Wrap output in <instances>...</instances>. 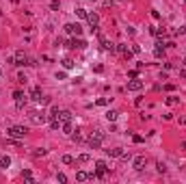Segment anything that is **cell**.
Returning a JSON list of instances; mask_svg holds the SVG:
<instances>
[{"mask_svg":"<svg viewBox=\"0 0 186 184\" xmlns=\"http://www.w3.org/2000/svg\"><path fill=\"white\" fill-rule=\"evenodd\" d=\"M106 119H108L110 124H115L117 119H119V113H117V110H106Z\"/></svg>","mask_w":186,"mask_h":184,"instance_id":"obj_14","label":"cell"},{"mask_svg":"<svg viewBox=\"0 0 186 184\" xmlns=\"http://www.w3.org/2000/svg\"><path fill=\"white\" fill-rule=\"evenodd\" d=\"M132 54H141V45H132Z\"/></svg>","mask_w":186,"mask_h":184,"instance_id":"obj_38","label":"cell"},{"mask_svg":"<svg viewBox=\"0 0 186 184\" xmlns=\"http://www.w3.org/2000/svg\"><path fill=\"white\" fill-rule=\"evenodd\" d=\"M0 76H2V67H0Z\"/></svg>","mask_w":186,"mask_h":184,"instance_id":"obj_41","label":"cell"},{"mask_svg":"<svg viewBox=\"0 0 186 184\" xmlns=\"http://www.w3.org/2000/svg\"><path fill=\"white\" fill-rule=\"evenodd\" d=\"M145 165H147V158H145V156H134V158H132V167H134L136 171H143Z\"/></svg>","mask_w":186,"mask_h":184,"instance_id":"obj_6","label":"cell"},{"mask_svg":"<svg viewBox=\"0 0 186 184\" xmlns=\"http://www.w3.org/2000/svg\"><path fill=\"white\" fill-rule=\"evenodd\" d=\"M59 119H61L63 124H65V121H71V113H69V110H61V113H59Z\"/></svg>","mask_w":186,"mask_h":184,"instance_id":"obj_16","label":"cell"},{"mask_svg":"<svg viewBox=\"0 0 186 184\" xmlns=\"http://www.w3.org/2000/svg\"><path fill=\"white\" fill-rule=\"evenodd\" d=\"M87 143H89L91 150H100V147H102V139H100V136H95V134H91Z\"/></svg>","mask_w":186,"mask_h":184,"instance_id":"obj_10","label":"cell"},{"mask_svg":"<svg viewBox=\"0 0 186 184\" xmlns=\"http://www.w3.org/2000/svg\"><path fill=\"white\" fill-rule=\"evenodd\" d=\"M97 104H100V106H108V104H110V100H108V98H100V100H97Z\"/></svg>","mask_w":186,"mask_h":184,"instance_id":"obj_32","label":"cell"},{"mask_svg":"<svg viewBox=\"0 0 186 184\" xmlns=\"http://www.w3.org/2000/svg\"><path fill=\"white\" fill-rule=\"evenodd\" d=\"M108 171H110V167H108V165H106L104 160H97V162H95V178H100V180H106Z\"/></svg>","mask_w":186,"mask_h":184,"instance_id":"obj_3","label":"cell"},{"mask_svg":"<svg viewBox=\"0 0 186 184\" xmlns=\"http://www.w3.org/2000/svg\"><path fill=\"white\" fill-rule=\"evenodd\" d=\"M26 134H28V128H24V126H11V128H7V136H11V139H24Z\"/></svg>","mask_w":186,"mask_h":184,"instance_id":"obj_1","label":"cell"},{"mask_svg":"<svg viewBox=\"0 0 186 184\" xmlns=\"http://www.w3.org/2000/svg\"><path fill=\"white\" fill-rule=\"evenodd\" d=\"M162 54H164V48H160V45H156V50H154V57H158V59H160Z\"/></svg>","mask_w":186,"mask_h":184,"instance_id":"obj_26","label":"cell"},{"mask_svg":"<svg viewBox=\"0 0 186 184\" xmlns=\"http://www.w3.org/2000/svg\"><path fill=\"white\" fill-rule=\"evenodd\" d=\"M69 136H71V141H76V143H78V141H82V134H80V130H76V132H71Z\"/></svg>","mask_w":186,"mask_h":184,"instance_id":"obj_25","label":"cell"},{"mask_svg":"<svg viewBox=\"0 0 186 184\" xmlns=\"http://www.w3.org/2000/svg\"><path fill=\"white\" fill-rule=\"evenodd\" d=\"M31 95H33V100H35V102H37V104H39V102H41V100H43V98H41V89H39V87H35Z\"/></svg>","mask_w":186,"mask_h":184,"instance_id":"obj_15","label":"cell"},{"mask_svg":"<svg viewBox=\"0 0 186 184\" xmlns=\"http://www.w3.org/2000/svg\"><path fill=\"white\" fill-rule=\"evenodd\" d=\"M22 176H24V180L28 182V184H33V182H35V178H33V173H31V169H24V171H22Z\"/></svg>","mask_w":186,"mask_h":184,"instance_id":"obj_17","label":"cell"},{"mask_svg":"<svg viewBox=\"0 0 186 184\" xmlns=\"http://www.w3.org/2000/svg\"><path fill=\"white\" fill-rule=\"evenodd\" d=\"M87 22H89V26H91V31H97L100 15H97V13H89V15H87Z\"/></svg>","mask_w":186,"mask_h":184,"instance_id":"obj_8","label":"cell"},{"mask_svg":"<svg viewBox=\"0 0 186 184\" xmlns=\"http://www.w3.org/2000/svg\"><path fill=\"white\" fill-rule=\"evenodd\" d=\"M61 128H63V132H65V134H71V132H74V126H71V121H65Z\"/></svg>","mask_w":186,"mask_h":184,"instance_id":"obj_20","label":"cell"},{"mask_svg":"<svg viewBox=\"0 0 186 184\" xmlns=\"http://www.w3.org/2000/svg\"><path fill=\"white\" fill-rule=\"evenodd\" d=\"M65 78H67V74H65V72H57V80H65Z\"/></svg>","mask_w":186,"mask_h":184,"instance_id":"obj_36","label":"cell"},{"mask_svg":"<svg viewBox=\"0 0 186 184\" xmlns=\"http://www.w3.org/2000/svg\"><path fill=\"white\" fill-rule=\"evenodd\" d=\"M61 63H63V67H65V69H71V67H74V61H71V59H63Z\"/></svg>","mask_w":186,"mask_h":184,"instance_id":"obj_24","label":"cell"},{"mask_svg":"<svg viewBox=\"0 0 186 184\" xmlns=\"http://www.w3.org/2000/svg\"><path fill=\"white\" fill-rule=\"evenodd\" d=\"M45 154H48V150H43V147H39V150H35V152H33L35 158H43Z\"/></svg>","mask_w":186,"mask_h":184,"instance_id":"obj_22","label":"cell"},{"mask_svg":"<svg viewBox=\"0 0 186 184\" xmlns=\"http://www.w3.org/2000/svg\"><path fill=\"white\" fill-rule=\"evenodd\" d=\"M13 61H15V65H28V54H26L24 50H17Z\"/></svg>","mask_w":186,"mask_h":184,"instance_id":"obj_5","label":"cell"},{"mask_svg":"<svg viewBox=\"0 0 186 184\" xmlns=\"http://www.w3.org/2000/svg\"><path fill=\"white\" fill-rule=\"evenodd\" d=\"M132 141H134V143H143V136H141V134H134Z\"/></svg>","mask_w":186,"mask_h":184,"instance_id":"obj_37","label":"cell"},{"mask_svg":"<svg viewBox=\"0 0 186 184\" xmlns=\"http://www.w3.org/2000/svg\"><path fill=\"white\" fill-rule=\"evenodd\" d=\"M91 2H95V0H91Z\"/></svg>","mask_w":186,"mask_h":184,"instance_id":"obj_42","label":"cell"},{"mask_svg":"<svg viewBox=\"0 0 186 184\" xmlns=\"http://www.w3.org/2000/svg\"><path fill=\"white\" fill-rule=\"evenodd\" d=\"M71 48L85 50V48H87V41H85V39H80V37H74V39H71Z\"/></svg>","mask_w":186,"mask_h":184,"instance_id":"obj_11","label":"cell"},{"mask_svg":"<svg viewBox=\"0 0 186 184\" xmlns=\"http://www.w3.org/2000/svg\"><path fill=\"white\" fill-rule=\"evenodd\" d=\"M143 89V80H138V78H132L128 82V91H141Z\"/></svg>","mask_w":186,"mask_h":184,"instance_id":"obj_9","label":"cell"},{"mask_svg":"<svg viewBox=\"0 0 186 184\" xmlns=\"http://www.w3.org/2000/svg\"><path fill=\"white\" fill-rule=\"evenodd\" d=\"M28 119H31V124L41 126V124L48 121V113H43V110H33V113L28 115Z\"/></svg>","mask_w":186,"mask_h":184,"instance_id":"obj_2","label":"cell"},{"mask_svg":"<svg viewBox=\"0 0 186 184\" xmlns=\"http://www.w3.org/2000/svg\"><path fill=\"white\" fill-rule=\"evenodd\" d=\"M26 80H28V78H26V76H24V72H20V74H17V82H22V85H24V82H26Z\"/></svg>","mask_w":186,"mask_h":184,"instance_id":"obj_34","label":"cell"},{"mask_svg":"<svg viewBox=\"0 0 186 184\" xmlns=\"http://www.w3.org/2000/svg\"><path fill=\"white\" fill-rule=\"evenodd\" d=\"M50 9H52V11H59V9H61V2H59V0H52V2H50Z\"/></svg>","mask_w":186,"mask_h":184,"instance_id":"obj_27","label":"cell"},{"mask_svg":"<svg viewBox=\"0 0 186 184\" xmlns=\"http://www.w3.org/2000/svg\"><path fill=\"white\" fill-rule=\"evenodd\" d=\"M184 65H186V61H184Z\"/></svg>","mask_w":186,"mask_h":184,"instance_id":"obj_43","label":"cell"},{"mask_svg":"<svg viewBox=\"0 0 186 184\" xmlns=\"http://www.w3.org/2000/svg\"><path fill=\"white\" fill-rule=\"evenodd\" d=\"M65 33L71 37H80L82 35V26L80 24H65Z\"/></svg>","mask_w":186,"mask_h":184,"instance_id":"obj_4","label":"cell"},{"mask_svg":"<svg viewBox=\"0 0 186 184\" xmlns=\"http://www.w3.org/2000/svg\"><path fill=\"white\" fill-rule=\"evenodd\" d=\"M106 154L110 158H119V156L124 154V147H113V150H106Z\"/></svg>","mask_w":186,"mask_h":184,"instance_id":"obj_12","label":"cell"},{"mask_svg":"<svg viewBox=\"0 0 186 184\" xmlns=\"http://www.w3.org/2000/svg\"><path fill=\"white\" fill-rule=\"evenodd\" d=\"M76 180L78 182H87V180H95V171H76Z\"/></svg>","mask_w":186,"mask_h":184,"instance_id":"obj_7","label":"cell"},{"mask_svg":"<svg viewBox=\"0 0 186 184\" xmlns=\"http://www.w3.org/2000/svg\"><path fill=\"white\" fill-rule=\"evenodd\" d=\"M89 160H91L89 154H80V156H78V162H89Z\"/></svg>","mask_w":186,"mask_h":184,"instance_id":"obj_30","label":"cell"},{"mask_svg":"<svg viewBox=\"0 0 186 184\" xmlns=\"http://www.w3.org/2000/svg\"><path fill=\"white\" fill-rule=\"evenodd\" d=\"M74 13H76L78 17H82V20H87V15H89V11H87V9H82V7H78Z\"/></svg>","mask_w":186,"mask_h":184,"instance_id":"obj_18","label":"cell"},{"mask_svg":"<svg viewBox=\"0 0 186 184\" xmlns=\"http://www.w3.org/2000/svg\"><path fill=\"white\" fill-rule=\"evenodd\" d=\"M156 169H158V173H164V171H167V167H164L162 162H158V165H156Z\"/></svg>","mask_w":186,"mask_h":184,"instance_id":"obj_35","label":"cell"},{"mask_svg":"<svg viewBox=\"0 0 186 184\" xmlns=\"http://www.w3.org/2000/svg\"><path fill=\"white\" fill-rule=\"evenodd\" d=\"M102 45H104V50H108V52H117V43H113V41H106L104 37H102Z\"/></svg>","mask_w":186,"mask_h":184,"instance_id":"obj_13","label":"cell"},{"mask_svg":"<svg viewBox=\"0 0 186 184\" xmlns=\"http://www.w3.org/2000/svg\"><path fill=\"white\" fill-rule=\"evenodd\" d=\"M119 158H121L124 162H128V160H132V154H130V152H124L121 156H119Z\"/></svg>","mask_w":186,"mask_h":184,"instance_id":"obj_28","label":"cell"},{"mask_svg":"<svg viewBox=\"0 0 186 184\" xmlns=\"http://www.w3.org/2000/svg\"><path fill=\"white\" fill-rule=\"evenodd\" d=\"M167 104H169V106L180 104V98H178V95H169V98H167Z\"/></svg>","mask_w":186,"mask_h":184,"instance_id":"obj_21","label":"cell"},{"mask_svg":"<svg viewBox=\"0 0 186 184\" xmlns=\"http://www.w3.org/2000/svg\"><path fill=\"white\" fill-rule=\"evenodd\" d=\"M13 98H15V102H20V100H26L22 91H15V93H13Z\"/></svg>","mask_w":186,"mask_h":184,"instance_id":"obj_31","label":"cell"},{"mask_svg":"<svg viewBox=\"0 0 186 184\" xmlns=\"http://www.w3.org/2000/svg\"><path fill=\"white\" fill-rule=\"evenodd\" d=\"M9 165H11V158H9V156H2V158H0V167H9Z\"/></svg>","mask_w":186,"mask_h":184,"instance_id":"obj_23","label":"cell"},{"mask_svg":"<svg viewBox=\"0 0 186 184\" xmlns=\"http://www.w3.org/2000/svg\"><path fill=\"white\" fill-rule=\"evenodd\" d=\"M57 180H59L61 184H65V182H67V176H65V173H57Z\"/></svg>","mask_w":186,"mask_h":184,"instance_id":"obj_33","label":"cell"},{"mask_svg":"<svg viewBox=\"0 0 186 184\" xmlns=\"http://www.w3.org/2000/svg\"><path fill=\"white\" fill-rule=\"evenodd\" d=\"M61 126H63V121H61L59 117H57V119H50V128H52V130H59Z\"/></svg>","mask_w":186,"mask_h":184,"instance_id":"obj_19","label":"cell"},{"mask_svg":"<svg viewBox=\"0 0 186 184\" xmlns=\"http://www.w3.org/2000/svg\"><path fill=\"white\" fill-rule=\"evenodd\" d=\"M63 162H65V165H74V156L65 154V156H63Z\"/></svg>","mask_w":186,"mask_h":184,"instance_id":"obj_29","label":"cell"},{"mask_svg":"<svg viewBox=\"0 0 186 184\" xmlns=\"http://www.w3.org/2000/svg\"><path fill=\"white\" fill-rule=\"evenodd\" d=\"M178 33H180V35H186V26H180V28H178Z\"/></svg>","mask_w":186,"mask_h":184,"instance_id":"obj_39","label":"cell"},{"mask_svg":"<svg viewBox=\"0 0 186 184\" xmlns=\"http://www.w3.org/2000/svg\"><path fill=\"white\" fill-rule=\"evenodd\" d=\"M180 124H186V115H184V117H180Z\"/></svg>","mask_w":186,"mask_h":184,"instance_id":"obj_40","label":"cell"}]
</instances>
